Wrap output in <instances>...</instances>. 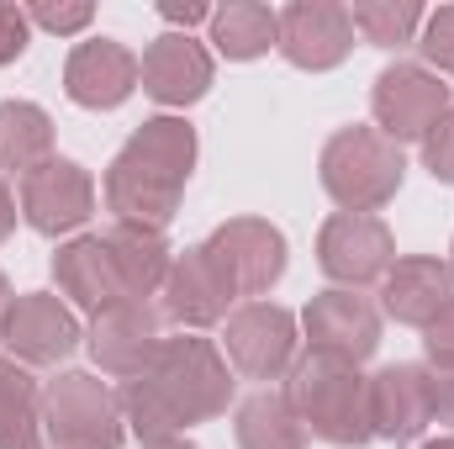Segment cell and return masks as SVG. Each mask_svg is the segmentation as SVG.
Here are the masks:
<instances>
[{"label": "cell", "instance_id": "obj_22", "mask_svg": "<svg viewBox=\"0 0 454 449\" xmlns=\"http://www.w3.org/2000/svg\"><path fill=\"white\" fill-rule=\"evenodd\" d=\"M53 159V116L37 101H0V180H27Z\"/></svg>", "mask_w": 454, "mask_h": 449}, {"label": "cell", "instance_id": "obj_30", "mask_svg": "<svg viewBox=\"0 0 454 449\" xmlns=\"http://www.w3.org/2000/svg\"><path fill=\"white\" fill-rule=\"evenodd\" d=\"M418 148H423V169H428L439 185H454V106L423 132Z\"/></svg>", "mask_w": 454, "mask_h": 449}, {"label": "cell", "instance_id": "obj_7", "mask_svg": "<svg viewBox=\"0 0 454 449\" xmlns=\"http://www.w3.org/2000/svg\"><path fill=\"white\" fill-rule=\"evenodd\" d=\"M223 343L232 370L248 375V381H280L301 359V328L275 302H243L238 312H227Z\"/></svg>", "mask_w": 454, "mask_h": 449}, {"label": "cell", "instance_id": "obj_18", "mask_svg": "<svg viewBox=\"0 0 454 449\" xmlns=\"http://www.w3.org/2000/svg\"><path fill=\"white\" fill-rule=\"evenodd\" d=\"M143 69V91L159 106H196L212 91V53L191 37V32H164L143 48L137 59Z\"/></svg>", "mask_w": 454, "mask_h": 449}, {"label": "cell", "instance_id": "obj_8", "mask_svg": "<svg viewBox=\"0 0 454 449\" xmlns=\"http://www.w3.org/2000/svg\"><path fill=\"white\" fill-rule=\"evenodd\" d=\"M317 264L343 291L380 286L386 270L396 264V238L370 212H333L323 223V232H317Z\"/></svg>", "mask_w": 454, "mask_h": 449}, {"label": "cell", "instance_id": "obj_27", "mask_svg": "<svg viewBox=\"0 0 454 449\" xmlns=\"http://www.w3.org/2000/svg\"><path fill=\"white\" fill-rule=\"evenodd\" d=\"M354 16V32L370 43V48H402V43H418L428 11L418 0H354L348 5Z\"/></svg>", "mask_w": 454, "mask_h": 449}, {"label": "cell", "instance_id": "obj_37", "mask_svg": "<svg viewBox=\"0 0 454 449\" xmlns=\"http://www.w3.org/2000/svg\"><path fill=\"white\" fill-rule=\"evenodd\" d=\"M5 307H11V280H5V270H0V323H5Z\"/></svg>", "mask_w": 454, "mask_h": 449}, {"label": "cell", "instance_id": "obj_11", "mask_svg": "<svg viewBox=\"0 0 454 449\" xmlns=\"http://www.w3.org/2000/svg\"><path fill=\"white\" fill-rule=\"evenodd\" d=\"M301 334L312 343V354L339 359V365H364L380 349V307L364 291H323L307 302L301 312Z\"/></svg>", "mask_w": 454, "mask_h": 449}, {"label": "cell", "instance_id": "obj_12", "mask_svg": "<svg viewBox=\"0 0 454 449\" xmlns=\"http://www.w3.org/2000/svg\"><path fill=\"white\" fill-rule=\"evenodd\" d=\"M164 312L153 302H116L106 312L90 318L85 328V349L90 359L106 370V375H121V381H137L153 370L159 359V343H164Z\"/></svg>", "mask_w": 454, "mask_h": 449}, {"label": "cell", "instance_id": "obj_25", "mask_svg": "<svg viewBox=\"0 0 454 449\" xmlns=\"http://www.w3.org/2000/svg\"><path fill=\"white\" fill-rule=\"evenodd\" d=\"M0 449H43V386L16 359H0Z\"/></svg>", "mask_w": 454, "mask_h": 449}, {"label": "cell", "instance_id": "obj_6", "mask_svg": "<svg viewBox=\"0 0 454 449\" xmlns=\"http://www.w3.org/2000/svg\"><path fill=\"white\" fill-rule=\"evenodd\" d=\"M207 259L217 264L232 296H270L286 275V232L264 217H232L223 223L207 243Z\"/></svg>", "mask_w": 454, "mask_h": 449}, {"label": "cell", "instance_id": "obj_20", "mask_svg": "<svg viewBox=\"0 0 454 449\" xmlns=\"http://www.w3.org/2000/svg\"><path fill=\"white\" fill-rule=\"evenodd\" d=\"M53 280H59V296H64L69 307L90 312V318L106 312V307H116V302H127L121 275H116V264H112V248H106V232L59 243V254H53Z\"/></svg>", "mask_w": 454, "mask_h": 449}, {"label": "cell", "instance_id": "obj_28", "mask_svg": "<svg viewBox=\"0 0 454 449\" xmlns=\"http://www.w3.org/2000/svg\"><path fill=\"white\" fill-rule=\"evenodd\" d=\"M27 16H32V27H43V32L74 37V32H85V27L96 21V5H90V0H37V5H27Z\"/></svg>", "mask_w": 454, "mask_h": 449}, {"label": "cell", "instance_id": "obj_19", "mask_svg": "<svg viewBox=\"0 0 454 449\" xmlns=\"http://www.w3.org/2000/svg\"><path fill=\"white\" fill-rule=\"evenodd\" d=\"M444 302H454V275H450V264L434 259V254H407L380 280V312L391 323L428 328Z\"/></svg>", "mask_w": 454, "mask_h": 449}, {"label": "cell", "instance_id": "obj_31", "mask_svg": "<svg viewBox=\"0 0 454 449\" xmlns=\"http://www.w3.org/2000/svg\"><path fill=\"white\" fill-rule=\"evenodd\" d=\"M27 43H32V16H27V5L0 0V69L16 64V59L27 53Z\"/></svg>", "mask_w": 454, "mask_h": 449}, {"label": "cell", "instance_id": "obj_38", "mask_svg": "<svg viewBox=\"0 0 454 449\" xmlns=\"http://www.w3.org/2000/svg\"><path fill=\"white\" fill-rule=\"evenodd\" d=\"M423 449H454V434H444V439H434V445H423Z\"/></svg>", "mask_w": 454, "mask_h": 449}, {"label": "cell", "instance_id": "obj_39", "mask_svg": "<svg viewBox=\"0 0 454 449\" xmlns=\"http://www.w3.org/2000/svg\"><path fill=\"white\" fill-rule=\"evenodd\" d=\"M444 264H450V275H454V243H450V259H444Z\"/></svg>", "mask_w": 454, "mask_h": 449}, {"label": "cell", "instance_id": "obj_26", "mask_svg": "<svg viewBox=\"0 0 454 449\" xmlns=\"http://www.w3.org/2000/svg\"><path fill=\"white\" fill-rule=\"evenodd\" d=\"M116 402H121V423L137 434V445H164V439H180V434H185V418L169 407V397H164L148 375L127 381V386L116 391Z\"/></svg>", "mask_w": 454, "mask_h": 449}, {"label": "cell", "instance_id": "obj_17", "mask_svg": "<svg viewBox=\"0 0 454 449\" xmlns=\"http://www.w3.org/2000/svg\"><path fill=\"white\" fill-rule=\"evenodd\" d=\"M434 423L428 407V365H380L370 375V434L386 445H412Z\"/></svg>", "mask_w": 454, "mask_h": 449}, {"label": "cell", "instance_id": "obj_13", "mask_svg": "<svg viewBox=\"0 0 454 449\" xmlns=\"http://www.w3.org/2000/svg\"><path fill=\"white\" fill-rule=\"evenodd\" d=\"M275 48L286 53V64L307 75H328L354 53V16L339 0H291L280 11Z\"/></svg>", "mask_w": 454, "mask_h": 449}, {"label": "cell", "instance_id": "obj_10", "mask_svg": "<svg viewBox=\"0 0 454 449\" xmlns=\"http://www.w3.org/2000/svg\"><path fill=\"white\" fill-rule=\"evenodd\" d=\"M0 343L11 349L16 365H64L85 343V328H80V318H74L69 302H59L48 291H21L5 307Z\"/></svg>", "mask_w": 454, "mask_h": 449}, {"label": "cell", "instance_id": "obj_4", "mask_svg": "<svg viewBox=\"0 0 454 449\" xmlns=\"http://www.w3.org/2000/svg\"><path fill=\"white\" fill-rule=\"evenodd\" d=\"M43 439L53 449H121V402L90 370H64L43 386Z\"/></svg>", "mask_w": 454, "mask_h": 449}, {"label": "cell", "instance_id": "obj_3", "mask_svg": "<svg viewBox=\"0 0 454 449\" xmlns=\"http://www.w3.org/2000/svg\"><path fill=\"white\" fill-rule=\"evenodd\" d=\"M317 180L339 201V212H370L375 217L386 201H396V191L407 180V159L375 127H339L323 143Z\"/></svg>", "mask_w": 454, "mask_h": 449}, {"label": "cell", "instance_id": "obj_9", "mask_svg": "<svg viewBox=\"0 0 454 449\" xmlns=\"http://www.w3.org/2000/svg\"><path fill=\"white\" fill-rule=\"evenodd\" d=\"M370 112H375V132H386L396 148L423 143V132L450 112V85L423 64H386L375 75Z\"/></svg>", "mask_w": 454, "mask_h": 449}, {"label": "cell", "instance_id": "obj_14", "mask_svg": "<svg viewBox=\"0 0 454 449\" xmlns=\"http://www.w3.org/2000/svg\"><path fill=\"white\" fill-rule=\"evenodd\" d=\"M96 212V180L85 164L74 159H48L37 164L27 180H21V217L27 227H37L43 238H64V232H80Z\"/></svg>", "mask_w": 454, "mask_h": 449}, {"label": "cell", "instance_id": "obj_29", "mask_svg": "<svg viewBox=\"0 0 454 449\" xmlns=\"http://www.w3.org/2000/svg\"><path fill=\"white\" fill-rule=\"evenodd\" d=\"M418 53H423V69H454V5L428 11L423 32H418Z\"/></svg>", "mask_w": 454, "mask_h": 449}, {"label": "cell", "instance_id": "obj_23", "mask_svg": "<svg viewBox=\"0 0 454 449\" xmlns=\"http://www.w3.org/2000/svg\"><path fill=\"white\" fill-rule=\"evenodd\" d=\"M232 434H238V449H307L301 413L291 407L286 391H270V386L238 402Z\"/></svg>", "mask_w": 454, "mask_h": 449}, {"label": "cell", "instance_id": "obj_5", "mask_svg": "<svg viewBox=\"0 0 454 449\" xmlns=\"http://www.w3.org/2000/svg\"><path fill=\"white\" fill-rule=\"evenodd\" d=\"M148 381L169 397V407L191 423H212L223 418L232 402V370H227L223 349L201 334H180L159 343V359L148 370Z\"/></svg>", "mask_w": 454, "mask_h": 449}, {"label": "cell", "instance_id": "obj_1", "mask_svg": "<svg viewBox=\"0 0 454 449\" xmlns=\"http://www.w3.org/2000/svg\"><path fill=\"white\" fill-rule=\"evenodd\" d=\"M196 169V127L185 116H148L106 169V207L116 223L164 232Z\"/></svg>", "mask_w": 454, "mask_h": 449}, {"label": "cell", "instance_id": "obj_32", "mask_svg": "<svg viewBox=\"0 0 454 449\" xmlns=\"http://www.w3.org/2000/svg\"><path fill=\"white\" fill-rule=\"evenodd\" d=\"M423 349H428V370H454V302H444L439 318L423 328Z\"/></svg>", "mask_w": 454, "mask_h": 449}, {"label": "cell", "instance_id": "obj_24", "mask_svg": "<svg viewBox=\"0 0 454 449\" xmlns=\"http://www.w3.org/2000/svg\"><path fill=\"white\" fill-rule=\"evenodd\" d=\"M212 48L232 59V64H254L275 48V32H280V11L259 5V0H227L212 11Z\"/></svg>", "mask_w": 454, "mask_h": 449}, {"label": "cell", "instance_id": "obj_36", "mask_svg": "<svg viewBox=\"0 0 454 449\" xmlns=\"http://www.w3.org/2000/svg\"><path fill=\"white\" fill-rule=\"evenodd\" d=\"M137 449H196V445H191V439L180 434V439H164V445H137Z\"/></svg>", "mask_w": 454, "mask_h": 449}, {"label": "cell", "instance_id": "obj_15", "mask_svg": "<svg viewBox=\"0 0 454 449\" xmlns=\"http://www.w3.org/2000/svg\"><path fill=\"white\" fill-rule=\"evenodd\" d=\"M137 85H143L137 53L127 43H116V37H85V43H74L69 64H64V91L85 112H116Z\"/></svg>", "mask_w": 454, "mask_h": 449}, {"label": "cell", "instance_id": "obj_21", "mask_svg": "<svg viewBox=\"0 0 454 449\" xmlns=\"http://www.w3.org/2000/svg\"><path fill=\"white\" fill-rule=\"evenodd\" d=\"M106 248H112V264H116V275H121L127 302H148V296L164 291L169 264H175V248L164 243V232H148V227H132V223H112Z\"/></svg>", "mask_w": 454, "mask_h": 449}, {"label": "cell", "instance_id": "obj_16", "mask_svg": "<svg viewBox=\"0 0 454 449\" xmlns=\"http://www.w3.org/2000/svg\"><path fill=\"white\" fill-rule=\"evenodd\" d=\"M232 302H238V296L227 291V280L217 275V264L207 259L201 243L185 248V254H175L169 280H164V291H159V312H164V323H175L180 334H201V328L223 323Z\"/></svg>", "mask_w": 454, "mask_h": 449}, {"label": "cell", "instance_id": "obj_2", "mask_svg": "<svg viewBox=\"0 0 454 449\" xmlns=\"http://www.w3.org/2000/svg\"><path fill=\"white\" fill-rule=\"evenodd\" d=\"M286 397L301 413V429L323 445L359 449L375 439L370 434V381L359 375V365L307 354V359H296Z\"/></svg>", "mask_w": 454, "mask_h": 449}, {"label": "cell", "instance_id": "obj_33", "mask_svg": "<svg viewBox=\"0 0 454 449\" xmlns=\"http://www.w3.org/2000/svg\"><path fill=\"white\" fill-rule=\"evenodd\" d=\"M428 407H434V423L454 429V370H428Z\"/></svg>", "mask_w": 454, "mask_h": 449}, {"label": "cell", "instance_id": "obj_34", "mask_svg": "<svg viewBox=\"0 0 454 449\" xmlns=\"http://www.w3.org/2000/svg\"><path fill=\"white\" fill-rule=\"evenodd\" d=\"M159 16L169 21V27H196V21H212V5H201V0H185V5H159Z\"/></svg>", "mask_w": 454, "mask_h": 449}, {"label": "cell", "instance_id": "obj_35", "mask_svg": "<svg viewBox=\"0 0 454 449\" xmlns=\"http://www.w3.org/2000/svg\"><path fill=\"white\" fill-rule=\"evenodd\" d=\"M16 232V196H11V185L0 180V243Z\"/></svg>", "mask_w": 454, "mask_h": 449}]
</instances>
